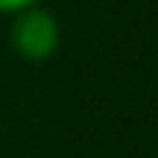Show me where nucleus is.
<instances>
[{
  "label": "nucleus",
  "mask_w": 158,
  "mask_h": 158,
  "mask_svg": "<svg viewBox=\"0 0 158 158\" xmlns=\"http://www.w3.org/2000/svg\"><path fill=\"white\" fill-rule=\"evenodd\" d=\"M9 41L12 50L27 62H47L56 56L59 44H62V29L53 12L32 6L18 15H12L9 27Z\"/></svg>",
  "instance_id": "nucleus-1"
},
{
  "label": "nucleus",
  "mask_w": 158,
  "mask_h": 158,
  "mask_svg": "<svg viewBox=\"0 0 158 158\" xmlns=\"http://www.w3.org/2000/svg\"><path fill=\"white\" fill-rule=\"evenodd\" d=\"M32 6H38V0H0V15H18Z\"/></svg>",
  "instance_id": "nucleus-2"
}]
</instances>
